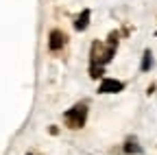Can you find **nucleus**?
I'll use <instances>...</instances> for the list:
<instances>
[{
  "label": "nucleus",
  "instance_id": "f257e3e1",
  "mask_svg": "<svg viewBox=\"0 0 157 155\" xmlns=\"http://www.w3.org/2000/svg\"><path fill=\"white\" fill-rule=\"evenodd\" d=\"M116 48H118V33L116 31L109 35L107 42H98L96 40L92 44V52H90V76L92 79H101L103 76V70L113 59Z\"/></svg>",
  "mask_w": 157,
  "mask_h": 155
},
{
  "label": "nucleus",
  "instance_id": "f03ea898",
  "mask_svg": "<svg viewBox=\"0 0 157 155\" xmlns=\"http://www.w3.org/2000/svg\"><path fill=\"white\" fill-rule=\"evenodd\" d=\"M87 103H76L72 109H68L63 114V120L70 129H83L85 127V120H87Z\"/></svg>",
  "mask_w": 157,
  "mask_h": 155
},
{
  "label": "nucleus",
  "instance_id": "7ed1b4c3",
  "mask_svg": "<svg viewBox=\"0 0 157 155\" xmlns=\"http://www.w3.org/2000/svg\"><path fill=\"white\" fill-rule=\"evenodd\" d=\"M124 90V83L118 79H103L101 85H98V92L101 94H118Z\"/></svg>",
  "mask_w": 157,
  "mask_h": 155
},
{
  "label": "nucleus",
  "instance_id": "20e7f679",
  "mask_svg": "<svg viewBox=\"0 0 157 155\" xmlns=\"http://www.w3.org/2000/svg\"><path fill=\"white\" fill-rule=\"evenodd\" d=\"M48 46H50V50H61L63 46H66V35L59 31V29H55V31H50V35H48Z\"/></svg>",
  "mask_w": 157,
  "mask_h": 155
},
{
  "label": "nucleus",
  "instance_id": "39448f33",
  "mask_svg": "<svg viewBox=\"0 0 157 155\" xmlns=\"http://www.w3.org/2000/svg\"><path fill=\"white\" fill-rule=\"evenodd\" d=\"M90 15H92V11L90 9H83L81 13L76 15V20H74V29L76 31H85L87 24H90Z\"/></svg>",
  "mask_w": 157,
  "mask_h": 155
},
{
  "label": "nucleus",
  "instance_id": "423d86ee",
  "mask_svg": "<svg viewBox=\"0 0 157 155\" xmlns=\"http://www.w3.org/2000/svg\"><path fill=\"white\" fill-rule=\"evenodd\" d=\"M124 153H129V155H135V153H142V146L137 144L135 140H129V142H124Z\"/></svg>",
  "mask_w": 157,
  "mask_h": 155
},
{
  "label": "nucleus",
  "instance_id": "0eeeda50",
  "mask_svg": "<svg viewBox=\"0 0 157 155\" xmlns=\"http://www.w3.org/2000/svg\"><path fill=\"white\" fill-rule=\"evenodd\" d=\"M153 66V52L151 50H144V59H142V72H148Z\"/></svg>",
  "mask_w": 157,
  "mask_h": 155
},
{
  "label": "nucleus",
  "instance_id": "6e6552de",
  "mask_svg": "<svg viewBox=\"0 0 157 155\" xmlns=\"http://www.w3.org/2000/svg\"><path fill=\"white\" fill-rule=\"evenodd\" d=\"M26 155H31V153H26Z\"/></svg>",
  "mask_w": 157,
  "mask_h": 155
}]
</instances>
